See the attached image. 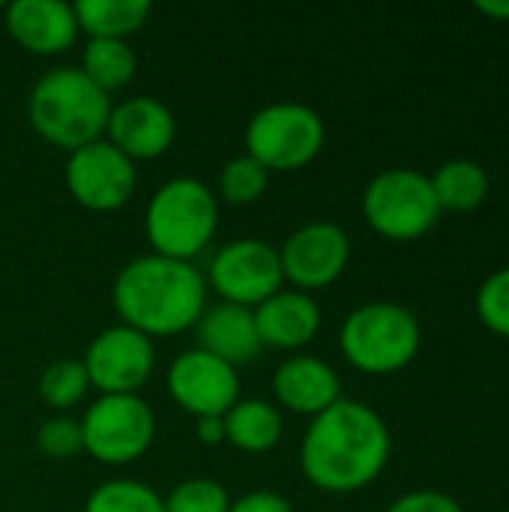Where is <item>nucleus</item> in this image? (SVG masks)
Here are the masks:
<instances>
[{
	"label": "nucleus",
	"mask_w": 509,
	"mask_h": 512,
	"mask_svg": "<svg viewBox=\"0 0 509 512\" xmlns=\"http://www.w3.org/2000/svg\"><path fill=\"white\" fill-rule=\"evenodd\" d=\"M6 30L33 54H63L81 27L66 0H15L6 6Z\"/></svg>",
	"instance_id": "16"
},
{
	"label": "nucleus",
	"mask_w": 509,
	"mask_h": 512,
	"mask_svg": "<svg viewBox=\"0 0 509 512\" xmlns=\"http://www.w3.org/2000/svg\"><path fill=\"white\" fill-rule=\"evenodd\" d=\"M231 495L210 477H192L171 489L165 512H228Z\"/></svg>",
	"instance_id": "26"
},
{
	"label": "nucleus",
	"mask_w": 509,
	"mask_h": 512,
	"mask_svg": "<svg viewBox=\"0 0 509 512\" xmlns=\"http://www.w3.org/2000/svg\"><path fill=\"white\" fill-rule=\"evenodd\" d=\"M207 288H213L222 303L255 309L276 291H282V261L279 249L258 237H243L225 243L207 270Z\"/></svg>",
	"instance_id": "9"
},
{
	"label": "nucleus",
	"mask_w": 509,
	"mask_h": 512,
	"mask_svg": "<svg viewBox=\"0 0 509 512\" xmlns=\"http://www.w3.org/2000/svg\"><path fill=\"white\" fill-rule=\"evenodd\" d=\"M441 213H471L489 198V171L474 159H450L432 177Z\"/></svg>",
	"instance_id": "20"
},
{
	"label": "nucleus",
	"mask_w": 509,
	"mask_h": 512,
	"mask_svg": "<svg viewBox=\"0 0 509 512\" xmlns=\"http://www.w3.org/2000/svg\"><path fill=\"white\" fill-rule=\"evenodd\" d=\"M327 129L315 108L303 102H270L246 126V153L267 171H297L324 147Z\"/></svg>",
	"instance_id": "7"
},
{
	"label": "nucleus",
	"mask_w": 509,
	"mask_h": 512,
	"mask_svg": "<svg viewBox=\"0 0 509 512\" xmlns=\"http://www.w3.org/2000/svg\"><path fill=\"white\" fill-rule=\"evenodd\" d=\"M390 429L384 417L357 399H339L312 417L303 444V477L330 495H351L372 486L390 462Z\"/></svg>",
	"instance_id": "1"
},
{
	"label": "nucleus",
	"mask_w": 509,
	"mask_h": 512,
	"mask_svg": "<svg viewBox=\"0 0 509 512\" xmlns=\"http://www.w3.org/2000/svg\"><path fill=\"white\" fill-rule=\"evenodd\" d=\"M423 330L408 306L378 300L357 306L339 333L345 360L366 375H393L411 366L420 354Z\"/></svg>",
	"instance_id": "5"
},
{
	"label": "nucleus",
	"mask_w": 509,
	"mask_h": 512,
	"mask_svg": "<svg viewBox=\"0 0 509 512\" xmlns=\"http://www.w3.org/2000/svg\"><path fill=\"white\" fill-rule=\"evenodd\" d=\"M267 183H270V171L249 153L228 159L225 168L219 171V195L231 204L258 201L267 192Z\"/></svg>",
	"instance_id": "25"
},
{
	"label": "nucleus",
	"mask_w": 509,
	"mask_h": 512,
	"mask_svg": "<svg viewBox=\"0 0 509 512\" xmlns=\"http://www.w3.org/2000/svg\"><path fill=\"white\" fill-rule=\"evenodd\" d=\"M135 183V162L105 138L72 150L66 159V189L87 210L108 213L123 207L132 198Z\"/></svg>",
	"instance_id": "11"
},
{
	"label": "nucleus",
	"mask_w": 509,
	"mask_h": 512,
	"mask_svg": "<svg viewBox=\"0 0 509 512\" xmlns=\"http://www.w3.org/2000/svg\"><path fill=\"white\" fill-rule=\"evenodd\" d=\"M198 441L201 444H222L225 441L222 417H198Z\"/></svg>",
	"instance_id": "31"
},
{
	"label": "nucleus",
	"mask_w": 509,
	"mask_h": 512,
	"mask_svg": "<svg viewBox=\"0 0 509 512\" xmlns=\"http://www.w3.org/2000/svg\"><path fill=\"white\" fill-rule=\"evenodd\" d=\"M261 345L294 351L309 345L321 330V306L312 294L297 288H282L252 309Z\"/></svg>",
	"instance_id": "17"
},
{
	"label": "nucleus",
	"mask_w": 509,
	"mask_h": 512,
	"mask_svg": "<svg viewBox=\"0 0 509 512\" xmlns=\"http://www.w3.org/2000/svg\"><path fill=\"white\" fill-rule=\"evenodd\" d=\"M228 512H294L291 501L279 492H249L237 501H231Z\"/></svg>",
	"instance_id": "30"
},
{
	"label": "nucleus",
	"mask_w": 509,
	"mask_h": 512,
	"mask_svg": "<svg viewBox=\"0 0 509 512\" xmlns=\"http://www.w3.org/2000/svg\"><path fill=\"white\" fill-rule=\"evenodd\" d=\"M477 12H483V15H489V18H495V21H509V0H480L477 3Z\"/></svg>",
	"instance_id": "32"
},
{
	"label": "nucleus",
	"mask_w": 509,
	"mask_h": 512,
	"mask_svg": "<svg viewBox=\"0 0 509 512\" xmlns=\"http://www.w3.org/2000/svg\"><path fill=\"white\" fill-rule=\"evenodd\" d=\"M90 390V378L81 360H57L51 366H45L42 378H39V396L48 408L57 411H69L75 408Z\"/></svg>",
	"instance_id": "24"
},
{
	"label": "nucleus",
	"mask_w": 509,
	"mask_h": 512,
	"mask_svg": "<svg viewBox=\"0 0 509 512\" xmlns=\"http://www.w3.org/2000/svg\"><path fill=\"white\" fill-rule=\"evenodd\" d=\"M219 225L216 192L195 177H174L162 183L150 204L144 231L153 246V255L174 261H192L207 249Z\"/></svg>",
	"instance_id": "4"
},
{
	"label": "nucleus",
	"mask_w": 509,
	"mask_h": 512,
	"mask_svg": "<svg viewBox=\"0 0 509 512\" xmlns=\"http://www.w3.org/2000/svg\"><path fill=\"white\" fill-rule=\"evenodd\" d=\"M168 393L195 420L225 417L240 399V378H237V369L228 366L225 360L201 348H192V351H183L171 363Z\"/></svg>",
	"instance_id": "13"
},
{
	"label": "nucleus",
	"mask_w": 509,
	"mask_h": 512,
	"mask_svg": "<svg viewBox=\"0 0 509 512\" xmlns=\"http://www.w3.org/2000/svg\"><path fill=\"white\" fill-rule=\"evenodd\" d=\"M81 363L87 369L90 387H96L102 396H138L153 372L156 351L153 339L126 324H117L102 330L87 345Z\"/></svg>",
	"instance_id": "10"
},
{
	"label": "nucleus",
	"mask_w": 509,
	"mask_h": 512,
	"mask_svg": "<svg viewBox=\"0 0 509 512\" xmlns=\"http://www.w3.org/2000/svg\"><path fill=\"white\" fill-rule=\"evenodd\" d=\"M198 348L225 360L228 366H246L261 354V339L255 327V315L246 306L234 303H216L201 312L198 324Z\"/></svg>",
	"instance_id": "18"
},
{
	"label": "nucleus",
	"mask_w": 509,
	"mask_h": 512,
	"mask_svg": "<svg viewBox=\"0 0 509 512\" xmlns=\"http://www.w3.org/2000/svg\"><path fill=\"white\" fill-rule=\"evenodd\" d=\"M105 141H111L123 156L156 159L162 156L177 135V120L171 108L156 96H132L120 105H111Z\"/></svg>",
	"instance_id": "14"
},
{
	"label": "nucleus",
	"mask_w": 509,
	"mask_h": 512,
	"mask_svg": "<svg viewBox=\"0 0 509 512\" xmlns=\"http://www.w3.org/2000/svg\"><path fill=\"white\" fill-rule=\"evenodd\" d=\"M111 300L120 324L147 339L174 336L195 327L207 309V279L192 261L141 255L117 273Z\"/></svg>",
	"instance_id": "2"
},
{
	"label": "nucleus",
	"mask_w": 509,
	"mask_h": 512,
	"mask_svg": "<svg viewBox=\"0 0 509 512\" xmlns=\"http://www.w3.org/2000/svg\"><path fill=\"white\" fill-rule=\"evenodd\" d=\"M36 447L42 456L48 459H72L84 450V435H81V423L57 414L51 420H45L36 432Z\"/></svg>",
	"instance_id": "28"
},
{
	"label": "nucleus",
	"mask_w": 509,
	"mask_h": 512,
	"mask_svg": "<svg viewBox=\"0 0 509 512\" xmlns=\"http://www.w3.org/2000/svg\"><path fill=\"white\" fill-rule=\"evenodd\" d=\"M279 261L285 282L309 294L333 285L345 273L351 261V240L333 222H309L282 243Z\"/></svg>",
	"instance_id": "12"
},
{
	"label": "nucleus",
	"mask_w": 509,
	"mask_h": 512,
	"mask_svg": "<svg viewBox=\"0 0 509 512\" xmlns=\"http://www.w3.org/2000/svg\"><path fill=\"white\" fill-rule=\"evenodd\" d=\"M363 216L375 234L396 243H411L435 228L441 207L432 180L423 171L387 168L369 180L363 192Z\"/></svg>",
	"instance_id": "6"
},
{
	"label": "nucleus",
	"mask_w": 509,
	"mask_h": 512,
	"mask_svg": "<svg viewBox=\"0 0 509 512\" xmlns=\"http://www.w3.org/2000/svg\"><path fill=\"white\" fill-rule=\"evenodd\" d=\"M84 512H165V498L138 480H108L90 492Z\"/></svg>",
	"instance_id": "23"
},
{
	"label": "nucleus",
	"mask_w": 509,
	"mask_h": 512,
	"mask_svg": "<svg viewBox=\"0 0 509 512\" xmlns=\"http://www.w3.org/2000/svg\"><path fill=\"white\" fill-rule=\"evenodd\" d=\"M222 423L225 441L243 453H267L282 438V414L264 399H237Z\"/></svg>",
	"instance_id": "19"
},
{
	"label": "nucleus",
	"mask_w": 509,
	"mask_h": 512,
	"mask_svg": "<svg viewBox=\"0 0 509 512\" xmlns=\"http://www.w3.org/2000/svg\"><path fill=\"white\" fill-rule=\"evenodd\" d=\"M477 315L486 330L509 339V267L486 276L477 291Z\"/></svg>",
	"instance_id": "27"
},
{
	"label": "nucleus",
	"mask_w": 509,
	"mask_h": 512,
	"mask_svg": "<svg viewBox=\"0 0 509 512\" xmlns=\"http://www.w3.org/2000/svg\"><path fill=\"white\" fill-rule=\"evenodd\" d=\"M108 114V93H102L75 66L45 72L27 96V117L33 129L66 153L99 141L108 126Z\"/></svg>",
	"instance_id": "3"
},
{
	"label": "nucleus",
	"mask_w": 509,
	"mask_h": 512,
	"mask_svg": "<svg viewBox=\"0 0 509 512\" xmlns=\"http://www.w3.org/2000/svg\"><path fill=\"white\" fill-rule=\"evenodd\" d=\"M78 423L84 453L102 465H129L141 459L156 435V417L141 396H99Z\"/></svg>",
	"instance_id": "8"
},
{
	"label": "nucleus",
	"mask_w": 509,
	"mask_h": 512,
	"mask_svg": "<svg viewBox=\"0 0 509 512\" xmlns=\"http://www.w3.org/2000/svg\"><path fill=\"white\" fill-rule=\"evenodd\" d=\"M102 93L120 90L135 78L138 60L126 39H90L78 66Z\"/></svg>",
	"instance_id": "22"
},
{
	"label": "nucleus",
	"mask_w": 509,
	"mask_h": 512,
	"mask_svg": "<svg viewBox=\"0 0 509 512\" xmlns=\"http://www.w3.org/2000/svg\"><path fill=\"white\" fill-rule=\"evenodd\" d=\"M273 396L291 414L318 417L342 399V381L327 360L297 354L273 372Z\"/></svg>",
	"instance_id": "15"
},
{
	"label": "nucleus",
	"mask_w": 509,
	"mask_h": 512,
	"mask_svg": "<svg viewBox=\"0 0 509 512\" xmlns=\"http://www.w3.org/2000/svg\"><path fill=\"white\" fill-rule=\"evenodd\" d=\"M72 9L90 39H126L150 18V0H78Z\"/></svg>",
	"instance_id": "21"
},
{
	"label": "nucleus",
	"mask_w": 509,
	"mask_h": 512,
	"mask_svg": "<svg viewBox=\"0 0 509 512\" xmlns=\"http://www.w3.org/2000/svg\"><path fill=\"white\" fill-rule=\"evenodd\" d=\"M387 512H465V507L447 492L420 489V492H408V495L396 498L387 507Z\"/></svg>",
	"instance_id": "29"
}]
</instances>
